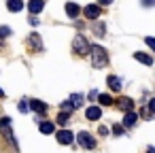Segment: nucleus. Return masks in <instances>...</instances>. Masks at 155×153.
<instances>
[{
  "instance_id": "nucleus-1",
  "label": "nucleus",
  "mask_w": 155,
  "mask_h": 153,
  "mask_svg": "<svg viewBox=\"0 0 155 153\" xmlns=\"http://www.w3.org/2000/svg\"><path fill=\"white\" fill-rule=\"evenodd\" d=\"M89 55H91L94 68H102V66L108 62V55H106V51H104L100 45H89Z\"/></svg>"
},
{
  "instance_id": "nucleus-2",
  "label": "nucleus",
  "mask_w": 155,
  "mask_h": 153,
  "mask_svg": "<svg viewBox=\"0 0 155 153\" xmlns=\"http://www.w3.org/2000/svg\"><path fill=\"white\" fill-rule=\"evenodd\" d=\"M72 51H77L79 55H85V53L89 51V43H87V38H85L83 34H77V36L72 38Z\"/></svg>"
},
{
  "instance_id": "nucleus-3",
  "label": "nucleus",
  "mask_w": 155,
  "mask_h": 153,
  "mask_svg": "<svg viewBox=\"0 0 155 153\" xmlns=\"http://www.w3.org/2000/svg\"><path fill=\"white\" fill-rule=\"evenodd\" d=\"M77 140H79V145H81L83 149H94V147H96V138H94L89 132H81V134L77 136Z\"/></svg>"
},
{
  "instance_id": "nucleus-4",
  "label": "nucleus",
  "mask_w": 155,
  "mask_h": 153,
  "mask_svg": "<svg viewBox=\"0 0 155 153\" xmlns=\"http://www.w3.org/2000/svg\"><path fill=\"white\" fill-rule=\"evenodd\" d=\"M83 15H85L87 19H98V17H100V7H98V5H87V7L83 9Z\"/></svg>"
},
{
  "instance_id": "nucleus-5",
  "label": "nucleus",
  "mask_w": 155,
  "mask_h": 153,
  "mask_svg": "<svg viewBox=\"0 0 155 153\" xmlns=\"http://www.w3.org/2000/svg\"><path fill=\"white\" fill-rule=\"evenodd\" d=\"M55 138H58V142H62V145H70L74 136H72L70 130H60V132L55 134Z\"/></svg>"
},
{
  "instance_id": "nucleus-6",
  "label": "nucleus",
  "mask_w": 155,
  "mask_h": 153,
  "mask_svg": "<svg viewBox=\"0 0 155 153\" xmlns=\"http://www.w3.org/2000/svg\"><path fill=\"white\" fill-rule=\"evenodd\" d=\"M85 117H87L89 121H96V119H100V117H102V111H100V106H89V108L85 111Z\"/></svg>"
},
{
  "instance_id": "nucleus-7",
  "label": "nucleus",
  "mask_w": 155,
  "mask_h": 153,
  "mask_svg": "<svg viewBox=\"0 0 155 153\" xmlns=\"http://www.w3.org/2000/svg\"><path fill=\"white\" fill-rule=\"evenodd\" d=\"M43 7H45V0H30V5H28V9H30V13H32V15L41 13V11H43Z\"/></svg>"
},
{
  "instance_id": "nucleus-8",
  "label": "nucleus",
  "mask_w": 155,
  "mask_h": 153,
  "mask_svg": "<svg viewBox=\"0 0 155 153\" xmlns=\"http://www.w3.org/2000/svg\"><path fill=\"white\" fill-rule=\"evenodd\" d=\"M7 9H9L11 13L21 11V9H24V0H7Z\"/></svg>"
},
{
  "instance_id": "nucleus-9",
  "label": "nucleus",
  "mask_w": 155,
  "mask_h": 153,
  "mask_svg": "<svg viewBox=\"0 0 155 153\" xmlns=\"http://www.w3.org/2000/svg\"><path fill=\"white\" fill-rule=\"evenodd\" d=\"M106 83H108V87H110L113 91H119V89H121V79L115 77V75H110V77L106 79Z\"/></svg>"
},
{
  "instance_id": "nucleus-10",
  "label": "nucleus",
  "mask_w": 155,
  "mask_h": 153,
  "mask_svg": "<svg viewBox=\"0 0 155 153\" xmlns=\"http://www.w3.org/2000/svg\"><path fill=\"white\" fill-rule=\"evenodd\" d=\"M136 121H138V115L136 113H127L125 117H123V128H132V125H136Z\"/></svg>"
},
{
  "instance_id": "nucleus-11",
  "label": "nucleus",
  "mask_w": 155,
  "mask_h": 153,
  "mask_svg": "<svg viewBox=\"0 0 155 153\" xmlns=\"http://www.w3.org/2000/svg\"><path fill=\"white\" fill-rule=\"evenodd\" d=\"M79 13H81L79 5H74V2H68V5H66V15H68V17H79Z\"/></svg>"
},
{
  "instance_id": "nucleus-12",
  "label": "nucleus",
  "mask_w": 155,
  "mask_h": 153,
  "mask_svg": "<svg viewBox=\"0 0 155 153\" xmlns=\"http://www.w3.org/2000/svg\"><path fill=\"white\" fill-rule=\"evenodd\" d=\"M134 60H138V62H142V64H147V66H151V64H153V58H151V55H147V53H140V51H136V53H134Z\"/></svg>"
},
{
  "instance_id": "nucleus-13",
  "label": "nucleus",
  "mask_w": 155,
  "mask_h": 153,
  "mask_svg": "<svg viewBox=\"0 0 155 153\" xmlns=\"http://www.w3.org/2000/svg\"><path fill=\"white\" fill-rule=\"evenodd\" d=\"M28 106H30L32 111H36V113H45V111H47V104H45V102H41V100H32Z\"/></svg>"
},
{
  "instance_id": "nucleus-14",
  "label": "nucleus",
  "mask_w": 155,
  "mask_h": 153,
  "mask_svg": "<svg viewBox=\"0 0 155 153\" xmlns=\"http://www.w3.org/2000/svg\"><path fill=\"white\" fill-rule=\"evenodd\" d=\"M119 108H121V111H127V113H132V108H134V102H132L130 98H121V100H119Z\"/></svg>"
},
{
  "instance_id": "nucleus-15",
  "label": "nucleus",
  "mask_w": 155,
  "mask_h": 153,
  "mask_svg": "<svg viewBox=\"0 0 155 153\" xmlns=\"http://www.w3.org/2000/svg\"><path fill=\"white\" fill-rule=\"evenodd\" d=\"M70 104H72V108H79L81 104H83V94H72L70 96V100H68Z\"/></svg>"
},
{
  "instance_id": "nucleus-16",
  "label": "nucleus",
  "mask_w": 155,
  "mask_h": 153,
  "mask_svg": "<svg viewBox=\"0 0 155 153\" xmlns=\"http://www.w3.org/2000/svg\"><path fill=\"white\" fill-rule=\"evenodd\" d=\"M98 102H100L102 106H110V104H113V98H110L108 94H98Z\"/></svg>"
},
{
  "instance_id": "nucleus-17",
  "label": "nucleus",
  "mask_w": 155,
  "mask_h": 153,
  "mask_svg": "<svg viewBox=\"0 0 155 153\" xmlns=\"http://www.w3.org/2000/svg\"><path fill=\"white\" fill-rule=\"evenodd\" d=\"M55 121H58V123H60V125H62V128H66V125H68V123H70V115H68V113H60V115H58V119H55Z\"/></svg>"
},
{
  "instance_id": "nucleus-18",
  "label": "nucleus",
  "mask_w": 155,
  "mask_h": 153,
  "mask_svg": "<svg viewBox=\"0 0 155 153\" xmlns=\"http://www.w3.org/2000/svg\"><path fill=\"white\" fill-rule=\"evenodd\" d=\"M53 130H55V125H53L51 121H43V123H41V132H43V134H51Z\"/></svg>"
},
{
  "instance_id": "nucleus-19",
  "label": "nucleus",
  "mask_w": 155,
  "mask_h": 153,
  "mask_svg": "<svg viewBox=\"0 0 155 153\" xmlns=\"http://www.w3.org/2000/svg\"><path fill=\"white\" fill-rule=\"evenodd\" d=\"M11 36V28L9 26H0V38H7Z\"/></svg>"
},
{
  "instance_id": "nucleus-20",
  "label": "nucleus",
  "mask_w": 155,
  "mask_h": 153,
  "mask_svg": "<svg viewBox=\"0 0 155 153\" xmlns=\"http://www.w3.org/2000/svg\"><path fill=\"white\" fill-rule=\"evenodd\" d=\"M30 43H32V47L41 49V38H38V34H32V36H30Z\"/></svg>"
},
{
  "instance_id": "nucleus-21",
  "label": "nucleus",
  "mask_w": 155,
  "mask_h": 153,
  "mask_svg": "<svg viewBox=\"0 0 155 153\" xmlns=\"http://www.w3.org/2000/svg\"><path fill=\"white\" fill-rule=\"evenodd\" d=\"M17 108H19L21 113H28V108H30V106H28V100H21V102L17 104Z\"/></svg>"
},
{
  "instance_id": "nucleus-22",
  "label": "nucleus",
  "mask_w": 155,
  "mask_h": 153,
  "mask_svg": "<svg viewBox=\"0 0 155 153\" xmlns=\"http://www.w3.org/2000/svg\"><path fill=\"white\" fill-rule=\"evenodd\" d=\"M113 134H115V136L123 134V125H121V123H115V125H113Z\"/></svg>"
},
{
  "instance_id": "nucleus-23",
  "label": "nucleus",
  "mask_w": 155,
  "mask_h": 153,
  "mask_svg": "<svg viewBox=\"0 0 155 153\" xmlns=\"http://www.w3.org/2000/svg\"><path fill=\"white\" fill-rule=\"evenodd\" d=\"M104 32H106V28H104L102 24H98V26H96V34H98V36H104Z\"/></svg>"
},
{
  "instance_id": "nucleus-24",
  "label": "nucleus",
  "mask_w": 155,
  "mask_h": 153,
  "mask_svg": "<svg viewBox=\"0 0 155 153\" xmlns=\"http://www.w3.org/2000/svg\"><path fill=\"white\" fill-rule=\"evenodd\" d=\"M144 43H147V45L155 51V38H153V36H147V38H144Z\"/></svg>"
},
{
  "instance_id": "nucleus-25",
  "label": "nucleus",
  "mask_w": 155,
  "mask_h": 153,
  "mask_svg": "<svg viewBox=\"0 0 155 153\" xmlns=\"http://www.w3.org/2000/svg\"><path fill=\"white\" fill-rule=\"evenodd\" d=\"M98 132H100L102 136H108V128H104V125H100V128H98Z\"/></svg>"
},
{
  "instance_id": "nucleus-26",
  "label": "nucleus",
  "mask_w": 155,
  "mask_h": 153,
  "mask_svg": "<svg viewBox=\"0 0 155 153\" xmlns=\"http://www.w3.org/2000/svg\"><path fill=\"white\" fill-rule=\"evenodd\" d=\"M110 2H113V0H98L100 7H106V5H110Z\"/></svg>"
},
{
  "instance_id": "nucleus-27",
  "label": "nucleus",
  "mask_w": 155,
  "mask_h": 153,
  "mask_svg": "<svg viewBox=\"0 0 155 153\" xmlns=\"http://www.w3.org/2000/svg\"><path fill=\"white\" fill-rule=\"evenodd\" d=\"M149 108H151V113H155V98L149 102Z\"/></svg>"
},
{
  "instance_id": "nucleus-28",
  "label": "nucleus",
  "mask_w": 155,
  "mask_h": 153,
  "mask_svg": "<svg viewBox=\"0 0 155 153\" xmlns=\"http://www.w3.org/2000/svg\"><path fill=\"white\" fill-rule=\"evenodd\" d=\"M142 5H144V7H149V5H153V0H144Z\"/></svg>"
},
{
  "instance_id": "nucleus-29",
  "label": "nucleus",
  "mask_w": 155,
  "mask_h": 153,
  "mask_svg": "<svg viewBox=\"0 0 155 153\" xmlns=\"http://www.w3.org/2000/svg\"><path fill=\"white\" fill-rule=\"evenodd\" d=\"M0 98H5V89H0Z\"/></svg>"
}]
</instances>
